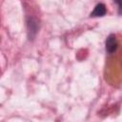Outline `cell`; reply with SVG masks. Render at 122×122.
<instances>
[{"label":"cell","mask_w":122,"mask_h":122,"mask_svg":"<svg viewBox=\"0 0 122 122\" xmlns=\"http://www.w3.org/2000/svg\"><path fill=\"white\" fill-rule=\"evenodd\" d=\"M106 51L108 53H113L117 49V40L114 34H110L106 39Z\"/></svg>","instance_id":"cell-2"},{"label":"cell","mask_w":122,"mask_h":122,"mask_svg":"<svg viewBox=\"0 0 122 122\" xmlns=\"http://www.w3.org/2000/svg\"><path fill=\"white\" fill-rule=\"evenodd\" d=\"M107 12L106 6L103 3H99L94 7V10L92 12H91V17H101L104 16Z\"/></svg>","instance_id":"cell-3"},{"label":"cell","mask_w":122,"mask_h":122,"mask_svg":"<svg viewBox=\"0 0 122 122\" xmlns=\"http://www.w3.org/2000/svg\"><path fill=\"white\" fill-rule=\"evenodd\" d=\"M27 26H28V34L30 39H33L35 36L37 30H38V20L34 17H30L27 21Z\"/></svg>","instance_id":"cell-1"}]
</instances>
